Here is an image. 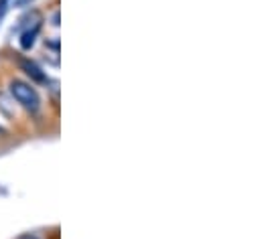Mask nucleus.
Returning a JSON list of instances; mask_svg holds the SVG:
<instances>
[{"label":"nucleus","instance_id":"1","mask_svg":"<svg viewBox=\"0 0 262 239\" xmlns=\"http://www.w3.org/2000/svg\"><path fill=\"white\" fill-rule=\"evenodd\" d=\"M10 93L12 98L31 114H37L41 108V98L37 93V89L31 83H25L20 79H12L10 81Z\"/></svg>","mask_w":262,"mask_h":239},{"label":"nucleus","instance_id":"2","mask_svg":"<svg viewBox=\"0 0 262 239\" xmlns=\"http://www.w3.org/2000/svg\"><path fill=\"white\" fill-rule=\"evenodd\" d=\"M18 65H20V69L31 77V81H35V83H49V77L45 75V71H43L35 61L23 57V59L18 61Z\"/></svg>","mask_w":262,"mask_h":239},{"label":"nucleus","instance_id":"3","mask_svg":"<svg viewBox=\"0 0 262 239\" xmlns=\"http://www.w3.org/2000/svg\"><path fill=\"white\" fill-rule=\"evenodd\" d=\"M39 31H41V20L35 22L33 27H29V29L23 33V37H20V49L29 51V49L35 45V41H37V37H39Z\"/></svg>","mask_w":262,"mask_h":239},{"label":"nucleus","instance_id":"4","mask_svg":"<svg viewBox=\"0 0 262 239\" xmlns=\"http://www.w3.org/2000/svg\"><path fill=\"white\" fill-rule=\"evenodd\" d=\"M8 4H10V0H0V20H2V16H4L6 10H8Z\"/></svg>","mask_w":262,"mask_h":239},{"label":"nucleus","instance_id":"5","mask_svg":"<svg viewBox=\"0 0 262 239\" xmlns=\"http://www.w3.org/2000/svg\"><path fill=\"white\" fill-rule=\"evenodd\" d=\"M29 2H31V0H14L16 6H25V4H29Z\"/></svg>","mask_w":262,"mask_h":239},{"label":"nucleus","instance_id":"6","mask_svg":"<svg viewBox=\"0 0 262 239\" xmlns=\"http://www.w3.org/2000/svg\"><path fill=\"white\" fill-rule=\"evenodd\" d=\"M18 239H39L37 235H31V233H25V235H20Z\"/></svg>","mask_w":262,"mask_h":239},{"label":"nucleus","instance_id":"7","mask_svg":"<svg viewBox=\"0 0 262 239\" xmlns=\"http://www.w3.org/2000/svg\"><path fill=\"white\" fill-rule=\"evenodd\" d=\"M0 132H4V130H2V128H0Z\"/></svg>","mask_w":262,"mask_h":239}]
</instances>
